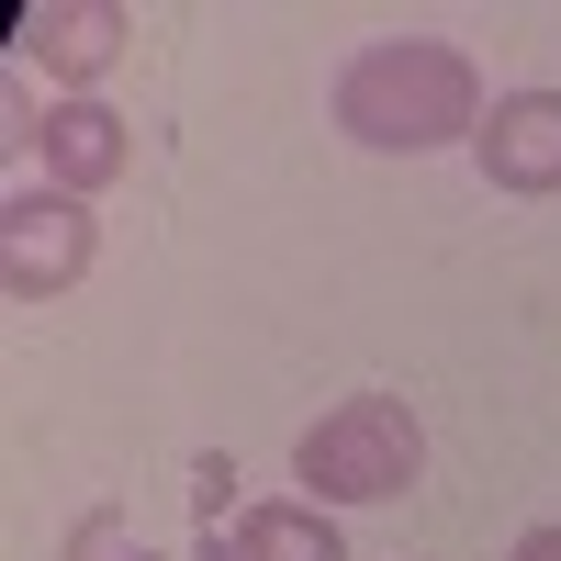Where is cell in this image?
Instances as JSON below:
<instances>
[{"instance_id": "cell-6", "label": "cell", "mask_w": 561, "mask_h": 561, "mask_svg": "<svg viewBox=\"0 0 561 561\" xmlns=\"http://www.w3.org/2000/svg\"><path fill=\"white\" fill-rule=\"evenodd\" d=\"M124 34H135L124 0H34V12H23V68H45L68 102H102Z\"/></svg>"}, {"instance_id": "cell-1", "label": "cell", "mask_w": 561, "mask_h": 561, "mask_svg": "<svg viewBox=\"0 0 561 561\" xmlns=\"http://www.w3.org/2000/svg\"><path fill=\"white\" fill-rule=\"evenodd\" d=\"M325 113L370 158H438V147H472L494 102H483V68L449 34H382V45H359L337 68Z\"/></svg>"}, {"instance_id": "cell-2", "label": "cell", "mask_w": 561, "mask_h": 561, "mask_svg": "<svg viewBox=\"0 0 561 561\" xmlns=\"http://www.w3.org/2000/svg\"><path fill=\"white\" fill-rule=\"evenodd\" d=\"M293 483L325 517H337V505H393V494L427 483V427H415L404 393H348V404H325L293 438Z\"/></svg>"}, {"instance_id": "cell-7", "label": "cell", "mask_w": 561, "mask_h": 561, "mask_svg": "<svg viewBox=\"0 0 561 561\" xmlns=\"http://www.w3.org/2000/svg\"><path fill=\"white\" fill-rule=\"evenodd\" d=\"M237 561H348V539H337V517L325 505H304V494H270V505H248L237 528Z\"/></svg>"}, {"instance_id": "cell-8", "label": "cell", "mask_w": 561, "mask_h": 561, "mask_svg": "<svg viewBox=\"0 0 561 561\" xmlns=\"http://www.w3.org/2000/svg\"><path fill=\"white\" fill-rule=\"evenodd\" d=\"M135 550V517H124V505H90V517L68 528V561H124Z\"/></svg>"}, {"instance_id": "cell-9", "label": "cell", "mask_w": 561, "mask_h": 561, "mask_svg": "<svg viewBox=\"0 0 561 561\" xmlns=\"http://www.w3.org/2000/svg\"><path fill=\"white\" fill-rule=\"evenodd\" d=\"M225 494H237V460L203 449V460H192V517H203V528H225Z\"/></svg>"}, {"instance_id": "cell-11", "label": "cell", "mask_w": 561, "mask_h": 561, "mask_svg": "<svg viewBox=\"0 0 561 561\" xmlns=\"http://www.w3.org/2000/svg\"><path fill=\"white\" fill-rule=\"evenodd\" d=\"M124 561H158V550H147V539H135V550H124Z\"/></svg>"}, {"instance_id": "cell-4", "label": "cell", "mask_w": 561, "mask_h": 561, "mask_svg": "<svg viewBox=\"0 0 561 561\" xmlns=\"http://www.w3.org/2000/svg\"><path fill=\"white\" fill-rule=\"evenodd\" d=\"M12 147L34 158V180H57V192H79V203H102L135 169V135H124L113 102H45V113H23V90H12Z\"/></svg>"}, {"instance_id": "cell-3", "label": "cell", "mask_w": 561, "mask_h": 561, "mask_svg": "<svg viewBox=\"0 0 561 561\" xmlns=\"http://www.w3.org/2000/svg\"><path fill=\"white\" fill-rule=\"evenodd\" d=\"M90 259H102V214L23 169L12 203H0V293H12V304H57V293L90 280Z\"/></svg>"}, {"instance_id": "cell-10", "label": "cell", "mask_w": 561, "mask_h": 561, "mask_svg": "<svg viewBox=\"0 0 561 561\" xmlns=\"http://www.w3.org/2000/svg\"><path fill=\"white\" fill-rule=\"evenodd\" d=\"M505 561H561V528H528V539L505 550Z\"/></svg>"}, {"instance_id": "cell-5", "label": "cell", "mask_w": 561, "mask_h": 561, "mask_svg": "<svg viewBox=\"0 0 561 561\" xmlns=\"http://www.w3.org/2000/svg\"><path fill=\"white\" fill-rule=\"evenodd\" d=\"M472 169L505 203H561V90H494L472 135Z\"/></svg>"}]
</instances>
